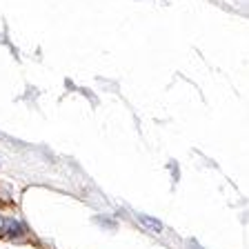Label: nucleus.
I'll use <instances>...</instances> for the list:
<instances>
[{"mask_svg": "<svg viewBox=\"0 0 249 249\" xmlns=\"http://www.w3.org/2000/svg\"><path fill=\"white\" fill-rule=\"evenodd\" d=\"M2 223H5V220H2V216H0V227H2Z\"/></svg>", "mask_w": 249, "mask_h": 249, "instance_id": "2", "label": "nucleus"}, {"mask_svg": "<svg viewBox=\"0 0 249 249\" xmlns=\"http://www.w3.org/2000/svg\"><path fill=\"white\" fill-rule=\"evenodd\" d=\"M138 220L145 225V227H149L151 231H160L162 229V225L158 223V220H154V218H149V216H138Z\"/></svg>", "mask_w": 249, "mask_h": 249, "instance_id": "1", "label": "nucleus"}]
</instances>
